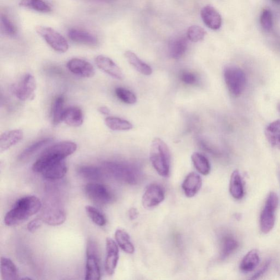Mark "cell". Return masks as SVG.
Returning <instances> with one entry per match:
<instances>
[{"label":"cell","instance_id":"cell-1","mask_svg":"<svg viewBox=\"0 0 280 280\" xmlns=\"http://www.w3.org/2000/svg\"><path fill=\"white\" fill-rule=\"evenodd\" d=\"M42 207L41 201L37 197L29 196L20 198L5 216L4 223L8 226L19 225L37 214Z\"/></svg>","mask_w":280,"mask_h":280},{"label":"cell","instance_id":"cell-2","mask_svg":"<svg viewBox=\"0 0 280 280\" xmlns=\"http://www.w3.org/2000/svg\"><path fill=\"white\" fill-rule=\"evenodd\" d=\"M78 146L74 142H59L44 150L33 166V170L40 173L48 165L65 160L66 157L73 155Z\"/></svg>","mask_w":280,"mask_h":280},{"label":"cell","instance_id":"cell-3","mask_svg":"<svg viewBox=\"0 0 280 280\" xmlns=\"http://www.w3.org/2000/svg\"><path fill=\"white\" fill-rule=\"evenodd\" d=\"M150 157L153 166L160 175L164 177L169 176L171 155L169 147L164 141L160 138L153 140Z\"/></svg>","mask_w":280,"mask_h":280},{"label":"cell","instance_id":"cell-4","mask_svg":"<svg viewBox=\"0 0 280 280\" xmlns=\"http://www.w3.org/2000/svg\"><path fill=\"white\" fill-rule=\"evenodd\" d=\"M103 169L114 179L129 185H135L140 180V173L132 166L120 162H105Z\"/></svg>","mask_w":280,"mask_h":280},{"label":"cell","instance_id":"cell-5","mask_svg":"<svg viewBox=\"0 0 280 280\" xmlns=\"http://www.w3.org/2000/svg\"><path fill=\"white\" fill-rule=\"evenodd\" d=\"M224 78L229 91L234 97H238L242 94L246 84V75L242 69L236 66H228L224 71Z\"/></svg>","mask_w":280,"mask_h":280},{"label":"cell","instance_id":"cell-6","mask_svg":"<svg viewBox=\"0 0 280 280\" xmlns=\"http://www.w3.org/2000/svg\"><path fill=\"white\" fill-rule=\"evenodd\" d=\"M279 200L277 193H270L260 217V227L264 234L271 232L276 222V212L279 205Z\"/></svg>","mask_w":280,"mask_h":280},{"label":"cell","instance_id":"cell-7","mask_svg":"<svg viewBox=\"0 0 280 280\" xmlns=\"http://www.w3.org/2000/svg\"><path fill=\"white\" fill-rule=\"evenodd\" d=\"M101 278L98 248L93 240H89L86 247L85 280H99Z\"/></svg>","mask_w":280,"mask_h":280},{"label":"cell","instance_id":"cell-8","mask_svg":"<svg viewBox=\"0 0 280 280\" xmlns=\"http://www.w3.org/2000/svg\"><path fill=\"white\" fill-rule=\"evenodd\" d=\"M36 32L42 37L49 46L60 53L67 52L69 44L64 37L54 29L50 27L39 26Z\"/></svg>","mask_w":280,"mask_h":280},{"label":"cell","instance_id":"cell-9","mask_svg":"<svg viewBox=\"0 0 280 280\" xmlns=\"http://www.w3.org/2000/svg\"><path fill=\"white\" fill-rule=\"evenodd\" d=\"M84 192L90 200L96 204H109L114 200L113 195L106 186L98 183H88L84 187Z\"/></svg>","mask_w":280,"mask_h":280},{"label":"cell","instance_id":"cell-10","mask_svg":"<svg viewBox=\"0 0 280 280\" xmlns=\"http://www.w3.org/2000/svg\"><path fill=\"white\" fill-rule=\"evenodd\" d=\"M40 218L48 225L59 226L65 221L66 213L58 202L50 200L45 203Z\"/></svg>","mask_w":280,"mask_h":280},{"label":"cell","instance_id":"cell-11","mask_svg":"<svg viewBox=\"0 0 280 280\" xmlns=\"http://www.w3.org/2000/svg\"><path fill=\"white\" fill-rule=\"evenodd\" d=\"M37 83L34 76L27 74L20 82L13 87V91L16 97L22 101L31 100L35 98Z\"/></svg>","mask_w":280,"mask_h":280},{"label":"cell","instance_id":"cell-12","mask_svg":"<svg viewBox=\"0 0 280 280\" xmlns=\"http://www.w3.org/2000/svg\"><path fill=\"white\" fill-rule=\"evenodd\" d=\"M165 193L162 188L157 184L147 187L142 199V203L146 208L154 207L164 200Z\"/></svg>","mask_w":280,"mask_h":280},{"label":"cell","instance_id":"cell-13","mask_svg":"<svg viewBox=\"0 0 280 280\" xmlns=\"http://www.w3.org/2000/svg\"><path fill=\"white\" fill-rule=\"evenodd\" d=\"M107 256L105 262V271L109 276L115 273L119 259V249L113 239H106Z\"/></svg>","mask_w":280,"mask_h":280},{"label":"cell","instance_id":"cell-14","mask_svg":"<svg viewBox=\"0 0 280 280\" xmlns=\"http://www.w3.org/2000/svg\"><path fill=\"white\" fill-rule=\"evenodd\" d=\"M67 67L71 73L80 77L89 78L93 77L95 75L93 65L83 59H71L67 64Z\"/></svg>","mask_w":280,"mask_h":280},{"label":"cell","instance_id":"cell-15","mask_svg":"<svg viewBox=\"0 0 280 280\" xmlns=\"http://www.w3.org/2000/svg\"><path fill=\"white\" fill-rule=\"evenodd\" d=\"M95 63L100 69L111 77L117 80H123L124 76L123 72L111 59L104 55H99L95 59Z\"/></svg>","mask_w":280,"mask_h":280},{"label":"cell","instance_id":"cell-16","mask_svg":"<svg viewBox=\"0 0 280 280\" xmlns=\"http://www.w3.org/2000/svg\"><path fill=\"white\" fill-rule=\"evenodd\" d=\"M201 17L203 23L210 29L217 30L221 27V16L214 7L211 6L203 7L201 11Z\"/></svg>","mask_w":280,"mask_h":280},{"label":"cell","instance_id":"cell-17","mask_svg":"<svg viewBox=\"0 0 280 280\" xmlns=\"http://www.w3.org/2000/svg\"><path fill=\"white\" fill-rule=\"evenodd\" d=\"M68 171V167L65 160L50 164L40 172L44 179L55 181L63 179Z\"/></svg>","mask_w":280,"mask_h":280},{"label":"cell","instance_id":"cell-18","mask_svg":"<svg viewBox=\"0 0 280 280\" xmlns=\"http://www.w3.org/2000/svg\"><path fill=\"white\" fill-rule=\"evenodd\" d=\"M201 177L196 172H191L183 182L182 189L188 198L195 197L202 187Z\"/></svg>","mask_w":280,"mask_h":280},{"label":"cell","instance_id":"cell-19","mask_svg":"<svg viewBox=\"0 0 280 280\" xmlns=\"http://www.w3.org/2000/svg\"><path fill=\"white\" fill-rule=\"evenodd\" d=\"M23 138V132L16 129L4 132L0 137V152L2 153L16 145Z\"/></svg>","mask_w":280,"mask_h":280},{"label":"cell","instance_id":"cell-20","mask_svg":"<svg viewBox=\"0 0 280 280\" xmlns=\"http://www.w3.org/2000/svg\"><path fill=\"white\" fill-rule=\"evenodd\" d=\"M68 37L73 42L78 43L95 45L98 42L95 36L82 30L71 29L69 31Z\"/></svg>","mask_w":280,"mask_h":280},{"label":"cell","instance_id":"cell-21","mask_svg":"<svg viewBox=\"0 0 280 280\" xmlns=\"http://www.w3.org/2000/svg\"><path fill=\"white\" fill-rule=\"evenodd\" d=\"M65 123L71 126L78 127L82 124L83 115L82 110L78 107H70L65 110L63 117Z\"/></svg>","mask_w":280,"mask_h":280},{"label":"cell","instance_id":"cell-22","mask_svg":"<svg viewBox=\"0 0 280 280\" xmlns=\"http://www.w3.org/2000/svg\"><path fill=\"white\" fill-rule=\"evenodd\" d=\"M265 135L270 144L280 150V120L270 124L265 130Z\"/></svg>","mask_w":280,"mask_h":280},{"label":"cell","instance_id":"cell-23","mask_svg":"<svg viewBox=\"0 0 280 280\" xmlns=\"http://www.w3.org/2000/svg\"><path fill=\"white\" fill-rule=\"evenodd\" d=\"M79 175L83 179L89 181H98L103 178L105 174L104 170L94 166H83L80 167L78 170Z\"/></svg>","mask_w":280,"mask_h":280},{"label":"cell","instance_id":"cell-24","mask_svg":"<svg viewBox=\"0 0 280 280\" xmlns=\"http://www.w3.org/2000/svg\"><path fill=\"white\" fill-rule=\"evenodd\" d=\"M260 258L258 251L256 249H252L243 258L240 265V269L245 273L252 272L257 267Z\"/></svg>","mask_w":280,"mask_h":280},{"label":"cell","instance_id":"cell-25","mask_svg":"<svg viewBox=\"0 0 280 280\" xmlns=\"http://www.w3.org/2000/svg\"><path fill=\"white\" fill-rule=\"evenodd\" d=\"M125 57L128 62L140 73L145 76H150L152 74V69L149 65L144 63L131 51H126Z\"/></svg>","mask_w":280,"mask_h":280},{"label":"cell","instance_id":"cell-26","mask_svg":"<svg viewBox=\"0 0 280 280\" xmlns=\"http://www.w3.org/2000/svg\"><path fill=\"white\" fill-rule=\"evenodd\" d=\"M230 191L232 196L239 200L244 195L243 186L241 176L238 170L234 171L230 180Z\"/></svg>","mask_w":280,"mask_h":280},{"label":"cell","instance_id":"cell-27","mask_svg":"<svg viewBox=\"0 0 280 280\" xmlns=\"http://www.w3.org/2000/svg\"><path fill=\"white\" fill-rule=\"evenodd\" d=\"M187 47L188 42L185 38H179L172 40L169 48L170 57L174 59H180L185 54Z\"/></svg>","mask_w":280,"mask_h":280},{"label":"cell","instance_id":"cell-28","mask_svg":"<svg viewBox=\"0 0 280 280\" xmlns=\"http://www.w3.org/2000/svg\"><path fill=\"white\" fill-rule=\"evenodd\" d=\"M1 278L3 280L18 279V272L17 267L11 259L2 257L1 259Z\"/></svg>","mask_w":280,"mask_h":280},{"label":"cell","instance_id":"cell-29","mask_svg":"<svg viewBox=\"0 0 280 280\" xmlns=\"http://www.w3.org/2000/svg\"><path fill=\"white\" fill-rule=\"evenodd\" d=\"M192 161L196 169L203 175L209 174L211 166L209 161L206 158L200 153L195 152L191 157Z\"/></svg>","mask_w":280,"mask_h":280},{"label":"cell","instance_id":"cell-30","mask_svg":"<svg viewBox=\"0 0 280 280\" xmlns=\"http://www.w3.org/2000/svg\"><path fill=\"white\" fill-rule=\"evenodd\" d=\"M115 238L117 243L123 250L128 254L135 251V247L131 242L129 234L123 230H118L115 233Z\"/></svg>","mask_w":280,"mask_h":280},{"label":"cell","instance_id":"cell-31","mask_svg":"<svg viewBox=\"0 0 280 280\" xmlns=\"http://www.w3.org/2000/svg\"><path fill=\"white\" fill-rule=\"evenodd\" d=\"M19 6L39 12L49 13L52 11V8L43 0H21L19 2Z\"/></svg>","mask_w":280,"mask_h":280},{"label":"cell","instance_id":"cell-32","mask_svg":"<svg viewBox=\"0 0 280 280\" xmlns=\"http://www.w3.org/2000/svg\"><path fill=\"white\" fill-rule=\"evenodd\" d=\"M105 121L107 126L113 130L126 131L133 128L130 122L118 117H107Z\"/></svg>","mask_w":280,"mask_h":280},{"label":"cell","instance_id":"cell-33","mask_svg":"<svg viewBox=\"0 0 280 280\" xmlns=\"http://www.w3.org/2000/svg\"><path fill=\"white\" fill-rule=\"evenodd\" d=\"M52 141V139L47 138L35 142V143L27 147V148L19 155L18 157L19 160L25 161L27 160L30 159V157L34 155L36 152L41 149L43 147L49 144Z\"/></svg>","mask_w":280,"mask_h":280},{"label":"cell","instance_id":"cell-34","mask_svg":"<svg viewBox=\"0 0 280 280\" xmlns=\"http://www.w3.org/2000/svg\"><path fill=\"white\" fill-rule=\"evenodd\" d=\"M64 101L63 96H59L54 101L52 109V120L54 125H58L63 121Z\"/></svg>","mask_w":280,"mask_h":280},{"label":"cell","instance_id":"cell-35","mask_svg":"<svg viewBox=\"0 0 280 280\" xmlns=\"http://www.w3.org/2000/svg\"><path fill=\"white\" fill-rule=\"evenodd\" d=\"M239 246L238 242L233 237H227L224 238L221 247V258L226 259L236 251Z\"/></svg>","mask_w":280,"mask_h":280},{"label":"cell","instance_id":"cell-36","mask_svg":"<svg viewBox=\"0 0 280 280\" xmlns=\"http://www.w3.org/2000/svg\"><path fill=\"white\" fill-rule=\"evenodd\" d=\"M85 211L88 216L95 225L103 227L106 225V220L104 215L97 208L91 206H86Z\"/></svg>","mask_w":280,"mask_h":280},{"label":"cell","instance_id":"cell-37","mask_svg":"<svg viewBox=\"0 0 280 280\" xmlns=\"http://www.w3.org/2000/svg\"><path fill=\"white\" fill-rule=\"evenodd\" d=\"M187 38L193 42L201 41L206 35L205 30L198 25H193L187 30Z\"/></svg>","mask_w":280,"mask_h":280},{"label":"cell","instance_id":"cell-38","mask_svg":"<svg viewBox=\"0 0 280 280\" xmlns=\"http://www.w3.org/2000/svg\"><path fill=\"white\" fill-rule=\"evenodd\" d=\"M115 93L117 98L125 104L131 105L136 103V96L128 89L117 88L116 89Z\"/></svg>","mask_w":280,"mask_h":280},{"label":"cell","instance_id":"cell-39","mask_svg":"<svg viewBox=\"0 0 280 280\" xmlns=\"http://www.w3.org/2000/svg\"><path fill=\"white\" fill-rule=\"evenodd\" d=\"M1 32L9 37H13L16 34L17 30L12 22L7 17L2 15L1 17Z\"/></svg>","mask_w":280,"mask_h":280},{"label":"cell","instance_id":"cell-40","mask_svg":"<svg viewBox=\"0 0 280 280\" xmlns=\"http://www.w3.org/2000/svg\"><path fill=\"white\" fill-rule=\"evenodd\" d=\"M261 24L262 28L266 31H270L273 27V15L270 10L265 9L262 12Z\"/></svg>","mask_w":280,"mask_h":280},{"label":"cell","instance_id":"cell-41","mask_svg":"<svg viewBox=\"0 0 280 280\" xmlns=\"http://www.w3.org/2000/svg\"><path fill=\"white\" fill-rule=\"evenodd\" d=\"M180 78L183 83L188 85H195L198 82V76L189 71L182 73Z\"/></svg>","mask_w":280,"mask_h":280},{"label":"cell","instance_id":"cell-42","mask_svg":"<svg viewBox=\"0 0 280 280\" xmlns=\"http://www.w3.org/2000/svg\"><path fill=\"white\" fill-rule=\"evenodd\" d=\"M42 222L43 221L40 218L35 219V220L30 222L28 224L27 227L28 230L30 232H34L42 226Z\"/></svg>","mask_w":280,"mask_h":280},{"label":"cell","instance_id":"cell-43","mask_svg":"<svg viewBox=\"0 0 280 280\" xmlns=\"http://www.w3.org/2000/svg\"><path fill=\"white\" fill-rule=\"evenodd\" d=\"M270 264H271V261H267L264 264L263 266L262 267V268L259 269L255 274L253 275V276L251 278V279H257L259 277L262 276L263 275L267 272Z\"/></svg>","mask_w":280,"mask_h":280},{"label":"cell","instance_id":"cell-44","mask_svg":"<svg viewBox=\"0 0 280 280\" xmlns=\"http://www.w3.org/2000/svg\"><path fill=\"white\" fill-rule=\"evenodd\" d=\"M129 217L131 219V220H135V219L137 217V215H138V213H137V212L135 209V208H132L129 210Z\"/></svg>","mask_w":280,"mask_h":280},{"label":"cell","instance_id":"cell-45","mask_svg":"<svg viewBox=\"0 0 280 280\" xmlns=\"http://www.w3.org/2000/svg\"><path fill=\"white\" fill-rule=\"evenodd\" d=\"M99 111L104 115H108L110 114V110L105 106L100 107L99 109Z\"/></svg>","mask_w":280,"mask_h":280},{"label":"cell","instance_id":"cell-46","mask_svg":"<svg viewBox=\"0 0 280 280\" xmlns=\"http://www.w3.org/2000/svg\"><path fill=\"white\" fill-rule=\"evenodd\" d=\"M272 1L277 3H280V0H272Z\"/></svg>","mask_w":280,"mask_h":280},{"label":"cell","instance_id":"cell-47","mask_svg":"<svg viewBox=\"0 0 280 280\" xmlns=\"http://www.w3.org/2000/svg\"><path fill=\"white\" fill-rule=\"evenodd\" d=\"M100 1H107V0H100Z\"/></svg>","mask_w":280,"mask_h":280},{"label":"cell","instance_id":"cell-48","mask_svg":"<svg viewBox=\"0 0 280 280\" xmlns=\"http://www.w3.org/2000/svg\"></svg>","mask_w":280,"mask_h":280}]
</instances>
